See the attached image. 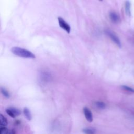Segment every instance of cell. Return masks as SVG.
Returning a JSON list of instances; mask_svg holds the SVG:
<instances>
[{
  "label": "cell",
  "instance_id": "cell-1",
  "mask_svg": "<svg viewBox=\"0 0 134 134\" xmlns=\"http://www.w3.org/2000/svg\"><path fill=\"white\" fill-rule=\"evenodd\" d=\"M12 52L15 55L25 58H35V55L29 50L19 47H13L11 48Z\"/></svg>",
  "mask_w": 134,
  "mask_h": 134
},
{
  "label": "cell",
  "instance_id": "cell-2",
  "mask_svg": "<svg viewBox=\"0 0 134 134\" xmlns=\"http://www.w3.org/2000/svg\"><path fill=\"white\" fill-rule=\"evenodd\" d=\"M106 34L113 41H114L119 47H121V42L118 38V37L116 36V35L112 31L109 30V29H106L105 31Z\"/></svg>",
  "mask_w": 134,
  "mask_h": 134
},
{
  "label": "cell",
  "instance_id": "cell-3",
  "mask_svg": "<svg viewBox=\"0 0 134 134\" xmlns=\"http://www.w3.org/2000/svg\"><path fill=\"white\" fill-rule=\"evenodd\" d=\"M58 23L60 27L62 29H64L66 32L70 33L71 31V27H70V26L68 24V23H66L61 17H59L58 18Z\"/></svg>",
  "mask_w": 134,
  "mask_h": 134
},
{
  "label": "cell",
  "instance_id": "cell-4",
  "mask_svg": "<svg viewBox=\"0 0 134 134\" xmlns=\"http://www.w3.org/2000/svg\"><path fill=\"white\" fill-rule=\"evenodd\" d=\"M83 112L86 119L90 122H91L93 120V114L90 109L86 107L83 108Z\"/></svg>",
  "mask_w": 134,
  "mask_h": 134
},
{
  "label": "cell",
  "instance_id": "cell-5",
  "mask_svg": "<svg viewBox=\"0 0 134 134\" xmlns=\"http://www.w3.org/2000/svg\"><path fill=\"white\" fill-rule=\"evenodd\" d=\"M109 16L110 20L114 23H117L120 20V17L118 14L115 12H110Z\"/></svg>",
  "mask_w": 134,
  "mask_h": 134
},
{
  "label": "cell",
  "instance_id": "cell-6",
  "mask_svg": "<svg viewBox=\"0 0 134 134\" xmlns=\"http://www.w3.org/2000/svg\"><path fill=\"white\" fill-rule=\"evenodd\" d=\"M23 113L24 116H25L26 118L28 120H31L32 119V115L31 114V112L28 108L27 107H24L23 109Z\"/></svg>",
  "mask_w": 134,
  "mask_h": 134
},
{
  "label": "cell",
  "instance_id": "cell-7",
  "mask_svg": "<svg viewBox=\"0 0 134 134\" xmlns=\"http://www.w3.org/2000/svg\"><path fill=\"white\" fill-rule=\"evenodd\" d=\"M40 79L41 81L44 82H48L50 79V75L47 72H42L40 75Z\"/></svg>",
  "mask_w": 134,
  "mask_h": 134
},
{
  "label": "cell",
  "instance_id": "cell-8",
  "mask_svg": "<svg viewBox=\"0 0 134 134\" xmlns=\"http://www.w3.org/2000/svg\"><path fill=\"white\" fill-rule=\"evenodd\" d=\"M8 108L12 111V113L13 114L15 117L20 115V114H21L20 110L19 109L17 108H15V107H9Z\"/></svg>",
  "mask_w": 134,
  "mask_h": 134
},
{
  "label": "cell",
  "instance_id": "cell-9",
  "mask_svg": "<svg viewBox=\"0 0 134 134\" xmlns=\"http://www.w3.org/2000/svg\"><path fill=\"white\" fill-rule=\"evenodd\" d=\"M94 105L99 109H104L106 107V104L101 101H96L94 102Z\"/></svg>",
  "mask_w": 134,
  "mask_h": 134
},
{
  "label": "cell",
  "instance_id": "cell-10",
  "mask_svg": "<svg viewBox=\"0 0 134 134\" xmlns=\"http://www.w3.org/2000/svg\"><path fill=\"white\" fill-rule=\"evenodd\" d=\"M125 12L126 14L128 16H130L131 14V12H130V3L129 1H126L125 2Z\"/></svg>",
  "mask_w": 134,
  "mask_h": 134
},
{
  "label": "cell",
  "instance_id": "cell-11",
  "mask_svg": "<svg viewBox=\"0 0 134 134\" xmlns=\"http://www.w3.org/2000/svg\"><path fill=\"white\" fill-rule=\"evenodd\" d=\"M7 119L2 115L1 114L0 115V124L1 126H2V127H5L7 125Z\"/></svg>",
  "mask_w": 134,
  "mask_h": 134
},
{
  "label": "cell",
  "instance_id": "cell-12",
  "mask_svg": "<svg viewBox=\"0 0 134 134\" xmlns=\"http://www.w3.org/2000/svg\"><path fill=\"white\" fill-rule=\"evenodd\" d=\"M82 131L85 134H95L96 132V130L95 129L91 128H84Z\"/></svg>",
  "mask_w": 134,
  "mask_h": 134
},
{
  "label": "cell",
  "instance_id": "cell-13",
  "mask_svg": "<svg viewBox=\"0 0 134 134\" xmlns=\"http://www.w3.org/2000/svg\"><path fill=\"white\" fill-rule=\"evenodd\" d=\"M1 91L2 94L3 95V96H4L6 98H9L10 97V94L8 92L7 90H6L5 88L3 87H1Z\"/></svg>",
  "mask_w": 134,
  "mask_h": 134
},
{
  "label": "cell",
  "instance_id": "cell-14",
  "mask_svg": "<svg viewBox=\"0 0 134 134\" xmlns=\"http://www.w3.org/2000/svg\"><path fill=\"white\" fill-rule=\"evenodd\" d=\"M121 87L123 90H124L126 91L130 92V93H134V89L128 86L127 85H122Z\"/></svg>",
  "mask_w": 134,
  "mask_h": 134
},
{
  "label": "cell",
  "instance_id": "cell-15",
  "mask_svg": "<svg viewBox=\"0 0 134 134\" xmlns=\"http://www.w3.org/2000/svg\"><path fill=\"white\" fill-rule=\"evenodd\" d=\"M8 130L5 127H2L0 128V134H8Z\"/></svg>",
  "mask_w": 134,
  "mask_h": 134
},
{
  "label": "cell",
  "instance_id": "cell-16",
  "mask_svg": "<svg viewBox=\"0 0 134 134\" xmlns=\"http://www.w3.org/2000/svg\"><path fill=\"white\" fill-rule=\"evenodd\" d=\"M8 134H16V132H15V129H11V130L9 131Z\"/></svg>",
  "mask_w": 134,
  "mask_h": 134
},
{
  "label": "cell",
  "instance_id": "cell-17",
  "mask_svg": "<svg viewBox=\"0 0 134 134\" xmlns=\"http://www.w3.org/2000/svg\"><path fill=\"white\" fill-rule=\"evenodd\" d=\"M99 1H102L103 0H99Z\"/></svg>",
  "mask_w": 134,
  "mask_h": 134
}]
</instances>
